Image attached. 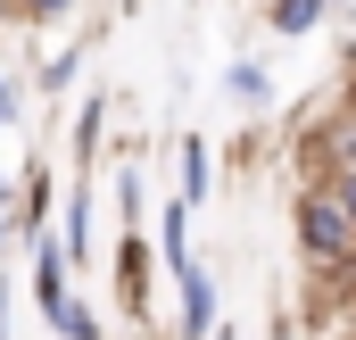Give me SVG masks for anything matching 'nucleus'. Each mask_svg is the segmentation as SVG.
I'll list each match as a JSON object with an SVG mask.
<instances>
[{
    "mask_svg": "<svg viewBox=\"0 0 356 340\" xmlns=\"http://www.w3.org/2000/svg\"><path fill=\"white\" fill-rule=\"evenodd\" d=\"M290 224H298V257L315 265V274H340L356 257V216H348V199L315 174L307 191H298V208H290Z\"/></svg>",
    "mask_w": 356,
    "mask_h": 340,
    "instance_id": "1",
    "label": "nucleus"
},
{
    "mask_svg": "<svg viewBox=\"0 0 356 340\" xmlns=\"http://www.w3.org/2000/svg\"><path fill=\"white\" fill-rule=\"evenodd\" d=\"M175 299H182V340L216 332V282H207L199 265H175Z\"/></svg>",
    "mask_w": 356,
    "mask_h": 340,
    "instance_id": "2",
    "label": "nucleus"
},
{
    "mask_svg": "<svg viewBox=\"0 0 356 340\" xmlns=\"http://www.w3.org/2000/svg\"><path fill=\"white\" fill-rule=\"evenodd\" d=\"M33 299H42V316L67 307V249H42V233H33Z\"/></svg>",
    "mask_w": 356,
    "mask_h": 340,
    "instance_id": "3",
    "label": "nucleus"
},
{
    "mask_svg": "<svg viewBox=\"0 0 356 340\" xmlns=\"http://www.w3.org/2000/svg\"><path fill=\"white\" fill-rule=\"evenodd\" d=\"M315 167H323V174H332V167H356V108L332 116V125L315 133Z\"/></svg>",
    "mask_w": 356,
    "mask_h": 340,
    "instance_id": "4",
    "label": "nucleus"
},
{
    "mask_svg": "<svg viewBox=\"0 0 356 340\" xmlns=\"http://www.w3.org/2000/svg\"><path fill=\"white\" fill-rule=\"evenodd\" d=\"M224 91H232V100H249V108H266V100H273V75L241 59V67H224Z\"/></svg>",
    "mask_w": 356,
    "mask_h": 340,
    "instance_id": "5",
    "label": "nucleus"
},
{
    "mask_svg": "<svg viewBox=\"0 0 356 340\" xmlns=\"http://www.w3.org/2000/svg\"><path fill=\"white\" fill-rule=\"evenodd\" d=\"M332 0H266V17H273V33H307L315 17H323Z\"/></svg>",
    "mask_w": 356,
    "mask_h": 340,
    "instance_id": "6",
    "label": "nucleus"
},
{
    "mask_svg": "<svg viewBox=\"0 0 356 340\" xmlns=\"http://www.w3.org/2000/svg\"><path fill=\"white\" fill-rule=\"evenodd\" d=\"M216 158H207V141H182V199H207V183H216Z\"/></svg>",
    "mask_w": 356,
    "mask_h": 340,
    "instance_id": "7",
    "label": "nucleus"
},
{
    "mask_svg": "<svg viewBox=\"0 0 356 340\" xmlns=\"http://www.w3.org/2000/svg\"><path fill=\"white\" fill-rule=\"evenodd\" d=\"M50 324H58V332H67V340H99V316H91V307H83V299H75V291H67V307H58Z\"/></svg>",
    "mask_w": 356,
    "mask_h": 340,
    "instance_id": "8",
    "label": "nucleus"
},
{
    "mask_svg": "<svg viewBox=\"0 0 356 340\" xmlns=\"http://www.w3.org/2000/svg\"><path fill=\"white\" fill-rule=\"evenodd\" d=\"M182 216H191V199H166V265H191V241H182Z\"/></svg>",
    "mask_w": 356,
    "mask_h": 340,
    "instance_id": "9",
    "label": "nucleus"
},
{
    "mask_svg": "<svg viewBox=\"0 0 356 340\" xmlns=\"http://www.w3.org/2000/svg\"><path fill=\"white\" fill-rule=\"evenodd\" d=\"M58 249H67V257H91V208H83V199L67 208V241H58Z\"/></svg>",
    "mask_w": 356,
    "mask_h": 340,
    "instance_id": "10",
    "label": "nucleus"
},
{
    "mask_svg": "<svg viewBox=\"0 0 356 340\" xmlns=\"http://www.w3.org/2000/svg\"><path fill=\"white\" fill-rule=\"evenodd\" d=\"M8 8H17V17H25V25H58V17H67V8H75V0H8Z\"/></svg>",
    "mask_w": 356,
    "mask_h": 340,
    "instance_id": "11",
    "label": "nucleus"
},
{
    "mask_svg": "<svg viewBox=\"0 0 356 340\" xmlns=\"http://www.w3.org/2000/svg\"><path fill=\"white\" fill-rule=\"evenodd\" d=\"M323 183H332V191L348 199V216H356V167H332V174H323Z\"/></svg>",
    "mask_w": 356,
    "mask_h": 340,
    "instance_id": "12",
    "label": "nucleus"
},
{
    "mask_svg": "<svg viewBox=\"0 0 356 340\" xmlns=\"http://www.w3.org/2000/svg\"><path fill=\"white\" fill-rule=\"evenodd\" d=\"M8 208H17V183H8V174H0V216H8Z\"/></svg>",
    "mask_w": 356,
    "mask_h": 340,
    "instance_id": "13",
    "label": "nucleus"
},
{
    "mask_svg": "<svg viewBox=\"0 0 356 340\" xmlns=\"http://www.w3.org/2000/svg\"><path fill=\"white\" fill-rule=\"evenodd\" d=\"M8 116H17V91H0V125H8Z\"/></svg>",
    "mask_w": 356,
    "mask_h": 340,
    "instance_id": "14",
    "label": "nucleus"
},
{
    "mask_svg": "<svg viewBox=\"0 0 356 340\" xmlns=\"http://www.w3.org/2000/svg\"><path fill=\"white\" fill-rule=\"evenodd\" d=\"M0 340H8V291H0Z\"/></svg>",
    "mask_w": 356,
    "mask_h": 340,
    "instance_id": "15",
    "label": "nucleus"
},
{
    "mask_svg": "<svg viewBox=\"0 0 356 340\" xmlns=\"http://www.w3.org/2000/svg\"><path fill=\"white\" fill-rule=\"evenodd\" d=\"M273 340H298V332H290V324H273Z\"/></svg>",
    "mask_w": 356,
    "mask_h": 340,
    "instance_id": "16",
    "label": "nucleus"
},
{
    "mask_svg": "<svg viewBox=\"0 0 356 340\" xmlns=\"http://www.w3.org/2000/svg\"><path fill=\"white\" fill-rule=\"evenodd\" d=\"M8 17H17V8H8V0H0V25H8Z\"/></svg>",
    "mask_w": 356,
    "mask_h": 340,
    "instance_id": "17",
    "label": "nucleus"
},
{
    "mask_svg": "<svg viewBox=\"0 0 356 340\" xmlns=\"http://www.w3.org/2000/svg\"><path fill=\"white\" fill-rule=\"evenodd\" d=\"M0 241H8V216H0Z\"/></svg>",
    "mask_w": 356,
    "mask_h": 340,
    "instance_id": "18",
    "label": "nucleus"
},
{
    "mask_svg": "<svg viewBox=\"0 0 356 340\" xmlns=\"http://www.w3.org/2000/svg\"><path fill=\"white\" fill-rule=\"evenodd\" d=\"M0 91H8V84H0Z\"/></svg>",
    "mask_w": 356,
    "mask_h": 340,
    "instance_id": "19",
    "label": "nucleus"
}]
</instances>
